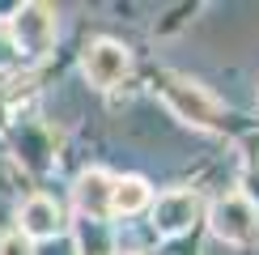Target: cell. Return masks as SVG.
<instances>
[{
    "instance_id": "obj_6",
    "label": "cell",
    "mask_w": 259,
    "mask_h": 255,
    "mask_svg": "<svg viewBox=\"0 0 259 255\" xmlns=\"http://www.w3.org/2000/svg\"><path fill=\"white\" fill-rule=\"evenodd\" d=\"M17 221H21L17 234L26 242H47V238H56V234L64 230V212H60V204L51 196H30L26 204H21Z\"/></svg>"
},
{
    "instance_id": "obj_2",
    "label": "cell",
    "mask_w": 259,
    "mask_h": 255,
    "mask_svg": "<svg viewBox=\"0 0 259 255\" xmlns=\"http://www.w3.org/2000/svg\"><path fill=\"white\" fill-rule=\"evenodd\" d=\"M5 30H9V42H13V56L42 60L51 51V42H56V9L30 0L5 21Z\"/></svg>"
},
{
    "instance_id": "obj_3",
    "label": "cell",
    "mask_w": 259,
    "mask_h": 255,
    "mask_svg": "<svg viewBox=\"0 0 259 255\" xmlns=\"http://www.w3.org/2000/svg\"><path fill=\"white\" fill-rule=\"evenodd\" d=\"M208 226L221 242H234V247H251L259 242V208L251 196L242 191H230V196H217L208 208Z\"/></svg>"
},
{
    "instance_id": "obj_7",
    "label": "cell",
    "mask_w": 259,
    "mask_h": 255,
    "mask_svg": "<svg viewBox=\"0 0 259 255\" xmlns=\"http://www.w3.org/2000/svg\"><path fill=\"white\" fill-rule=\"evenodd\" d=\"M111 187L115 179L106 175V170H85L77 179V187H72V200H77V212L81 217H94V221H106L111 217Z\"/></svg>"
},
{
    "instance_id": "obj_9",
    "label": "cell",
    "mask_w": 259,
    "mask_h": 255,
    "mask_svg": "<svg viewBox=\"0 0 259 255\" xmlns=\"http://www.w3.org/2000/svg\"><path fill=\"white\" fill-rule=\"evenodd\" d=\"M77 255H115L111 226L94 217H77Z\"/></svg>"
},
{
    "instance_id": "obj_10",
    "label": "cell",
    "mask_w": 259,
    "mask_h": 255,
    "mask_svg": "<svg viewBox=\"0 0 259 255\" xmlns=\"http://www.w3.org/2000/svg\"><path fill=\"white\" fill-rule=\"evenodd\" d=\"M0 255H34V247L17 230H9V234H0Z\"/></svg>"
},
{
    "instance_id": "obj_8",
    "label": "cell",
    "mask_w": 259,
    "mask_h": 255,
    "mask_svg": "<svg viewBox=\"0 0 259 255\" xmlns=\"http://www.w3.org/2000/svg\"><path fill=\"white\" fill-rule=\"evenodd\" d=\"M149 204H153V191H149V183L140 175L115 179V187H111V217H132V212H145Z\"/></svg>"
},
{
    "instance_id": "obj_5",
    "label": "cell",
    "mask_w": 259,
    "mask_h": 255,
    "mask_svg": "<svg viewBox=\"0 0 259 255\" xmlns=\"http://www.w3.org/2000/svg\"><path fill=\"white\" fill-rule=\"evenodd\" d=\"M149 212H153L157 238H179V234H187L200 221V196H196V191H187V187L161 191L153 204H149Z\"/></svg>"
},
{
    "instance_id": "obj_1",
    "label": "cell",
    "mask_w": 259,
    "mask_h": 255,
    "mask_svg": "<svg viewBox=\"0 0 259 255\" xmlns=\"http://www.w3.org/2000/svg\"><path fill=\"white\" fill-rule=\"evenodd\" d=\"M157 94H161V102H166L183 123L204 128V132H221V128H225L221 102L212 98V94L204 90L200 81L179 77V72H161V77H157Z\"/></svg>"
},
{
    "instance_id": "obj_11",
    "label": "cell",
    "mask_w": 259,
    "mask_h": 255,
    "mask_svg": "<svg viewBox=\"0 0 259 255\" xmlns=\"http://www.w3.org/2000/svg\"><path fill=\"white\" fill-rule=\"evenodd\" d=\"M115 255H136V251H115Z\"/></svg>"
},
{
    "instance_id": "obj_4",
    "label": "cell",
    "mask_w": 259,
    "mask_h": 255,
    "mask_svg": "<svg viewBox=\"0 0 259 255\" xmlns=\"http://www.w3.org/2000/svg\"><path fill=\"white\" fill-rule=\"evenodd\" d=\"M127 68H132V56H127L123 42L98 38V42H90V47H85L81 72H85V81H90L94 90H115V85L127 77Z\"/></svg>"
}]
</instances>
